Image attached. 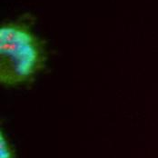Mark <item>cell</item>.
<instances>
[{
    "label": "cell",
    "instance_id": "obj_2",
    "mask_svg": "<svg viewBox=\"0 0 158 158\" xmlns=\"http://www.w3.org/2000/svg\"><path fill=\"white\" fill-rule=\"evenodd\" d=\"M0 158H16L14 145L3 130L0 131Z\"/></svg>",
    "mask_w": 158,
    "mask_h": 158
},
{
    "label": "cell",
    "instance_id": "obj_1",
    "mask_svg": "<svg viewBox=\"0 0 158 158\" xmlns=\"http://www.w3.org/2000/svg\"><path fill=\"white\" fill-rule=\"evenodd\" d=\"M48 61L46 42L34 31L33 17L24 15L0 27V83L5 87L31 85Z\"/></svg>",
    "mask_w": 158,
    "mask_h": 158
}]
</instances>
